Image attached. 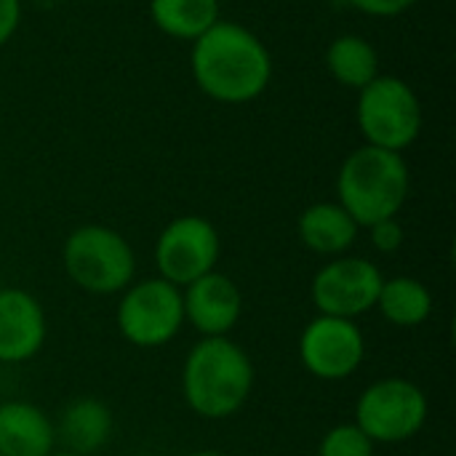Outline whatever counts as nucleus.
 <instances>
[{
    "label": "nucleus",
    "mask_w": 456,
    "mask_h": 456,
    "mask_svg": "<svg viewBox=\"0 0 456 456\" xmlns=\"http://www.w3.org/2000/svg\"><path fill=\"white\" fill-rule=\"evenodd\" d=\"M374 452L377 446L355 422L329 428L318 444V456H374Z\"/></svg>",
    "instance_id": "6ab92c4d"
},
{
    "label": "nucleus",
    "mask_w": 456,
    "mask_h": 456,
    "mask_svg": "<svg viewBox=\"0 0 456 456\" xmlns=\"http://www.w3.org/2000/svg\"><path fill=\"white\" fill-rule=\"evenodd\" d=\"M254 361L230 337H200L182 366V395L200 419L235 417L254 393Z\"/></svg>",
    "instance_id": "f03ea898"
},
{
    "label": "nucleus",
    "mask_w": 456,
    "mask_h": 456,
    "mask_svg": "<svg viewBox=\"0 0 456 456\" xmlns=\"http://www.w3.org/2000/svg\"><path fill=\"white\" fill-rule=\"evenodd\" d=\"M48 339V315L40 299L24 289H0V363L32 361Z\"/></svg>",
    "instance_id": "f8f14e48"
},
{
    "label": "nucleus",
    "mask_w": 456,
    "mask_h": 456,
    "mask_svg": "<svg viewBox=\"0 0 456 456\" xmlns=\"http://www.w3.org/2000/svg\"><path fill=\"white\" fill-rule=\"evenodd\" d=\"M182 456H232V454L219 452V449H200V452H190V454H182Z\"/></svg>",
    "instance_id": "5701e85b"
},
{
    "label": "nucleus",
    "mask_w": 456,
    "mask_h": 456,
    "mask_svg": "<svg viewBox=\"0 0 456 456\" xmlns=\"http://www.w3.org/2000/svg\"><path fill=\"white\" fill-rule=\"evenodd\" d=\"M61 267L72 286L91 297L123 294L136 281V254L123 232L107 224H80L61 246Z\"/></svg>",
    "instance_id": "20e7f679"
},
{
    "label": "nucleus",
    "mask_w": 456,
    "mask_h": 456,
    "mask_svg": "<svg viewBox=\"0 0 456 456\" xmlns=\"http://www.w3.org/2000/svg\"><path fill=\"white\" fill-rule=\"evenodd\" d=\"M190 72L200 94L219 104H248L273 80V56L265 40L238 21L219 19L192 40Z\"/></svg>",
    "instance_id": "f257e3e1"
},
{
    "label": "nucleus",
    "mask_w": 456,
    "mask_h": 456,
    "mask_svg": "<svg viewBox=\"0 0 456 456\" xmlns=\"http://www.w3.org/2000/svg\"><path fill=\"white\" fill-rule=\"evenodd\" d=\"M358 131L366 144L406 152L422 134V102L417 91L398 75H377L358 91Z\"/></svg>",
    "instance_id": "39448f33"
},
{
    "label": "nucleus",
    "mask_w": 456,
    "mask_h": 456,
    "mask_svg": "<svg viewBox=\"0 0 456 456\" xmlns=\"http://www.w3.org/2000/svg\"><path fill=\"white\" fill-rule=\"evenodd\" d=\"M152 256L158 278L184 289L216 270L222 259V235L211 219L182 214L158 232Z\"/></svg>",
    "instance_id": "6e6552de"
},
{
    "label": "nucleus",
    "mask_w": 456,
    "mask_h": 456,
    "mask_svg": "<svg viewBox=\"0 0 456 456\" xmlns=\"http://www.w3.org/2000/svg\"><path fill=\"white\" fill-rule=\"evenodd\" d=\"M56 430L51 417L29 401L0 403V456H51Z\"/></svg>",
    "instance_id": "ddd939ff"
},
{
    "label": "nucleus",
    "mask_w": 456,
    "mask_h": 456,
    "mask_svg": "<svg viewBox=\"0 0 456 456\" xmlns=\"http://www.w3.org/2000/svg\"><path fill=\"white\" fill-rule=\"evenodd\" d=\"M53 430H56V441L64 446V452L91 456L110 444V438L115 433V414L104 401L83 395V398L69 401L61 409Z\"/></svg>",
    "instance_id": "4468645a"
},
{
    "label": "nucleus",
    "mask_w": 456,
    "mask_h": 456,
    "mask_svg": "<svg viewBox=\"0 0 456 456\" xmlns=\"http://www.w3.org/2000/svg\"><path fill=\"white\" fill-rule=\"evenodd\" d=\"M21 24V0H0V48L16 35Z\"/></svg>",
    "instance_id": "4be33fe9"
},
{
    "label": "nucleus",
    "mask_w": 456,
    "mask_h": 456,
    "mask_svg": "<svg viewBox=\"0 0 456 456\" xmlns=\"http://www.w3.org/2000/svg\"><path fill=\"white\" fill-rule=\"evenodd\" d=\"M366 230H369L371 246L379 254H398L403 248V243H406V230L398 222V216L395 219H382V222L366 227Z\"/></svg>",
    "instance_id": "aec40b11"
},
{
    "label": "nucleus",
    "mask_w": 456,
    "mask_h": 456,
    "mask_svg": "<svg viewBox=\"0 0 456 456\" xmlns=\"http://www.w3.org/2000/svg\"><path fill=\"white\" fill-rule=\"evenodd\" d=\"M433 291L428 289V283H422L414 275H395V278H385L379 297H377V307L379 315L398 329H417L422 326L430 315H433Z\"/></svg>",
    "instance_id": "dca6fc26"
},
{
    "label": "nucleus",
    "mask_w": 456,
    "mask_h": 456,
    "mask_svg": "<svg viewBox=\"0 0 456 456\" xmlns=\"http://www.w3.org/2000/svg\"><path fill=\"white\" fill-rule=\"evenodd\" d=\"M326 69L342 88L361 91L379 75V53L363 35L345 32L326 48Z\"/></svg>",
    "instance_id": "a211bd4d"
},
{
    "label": "nucleus",
    "mask_w": 456,
    "mask_h": 456,
    "mask_svg": "<svg viewBox=\"0 0 456 456\" xmlns=\"http://www.w3.org/2000/svg\"><path fill=\"white\" fill-rule=\"evenodd\" d=\"M182 305L184 323H190L200 337H230L243 318V291L219 270L184 286Z\"/></svg>",
    "instance_id": "9b49d317"
},
{
    "label": "nucleus",
    "mask_w": 456,
    "mask_h": 456,
    "mask_svg": "<svg viewBox=\"0 0 456 456\" xmlns=\"http://www.w3.org/2000/svg\"><path fill=\"white\" fill-rule=\"evenodd\" d=\"M411 192V171L403 152L371 144L355 147L337 171V203L361 230L395 219Z\"/></svg>",
    "instance_id": "7ed1b4c3"
},
{
    "label": "nucleus",
    "mask_w": 456,
    "mask_h": 456,
    "mask_svg": "<svg viewBox=\"0 0 456 456\" xmlns=\"http://www.w3.org/2000/svg\"><path fill=\"white\" fill-rule=\"evenodd\" d=\"M382 270L366 259L342 254L329 259L310 283V299L318 315L350 318L358 321L361 315L377 307V297L382 289Z\"/></svg>",
    "instance_id": "1a4fd4ad"
},
{
    "label": "nucleus",
    "mask_w": 456,
    "mask_h": 456,
    "mask_svg": "<svg viewBox=\"0 0 456 456\" xmlns=\"http://www.w3.org/2000/svg\"><path fill=\"white\" fill-rule=\"evenodd\" d=\"M51 456H77V454H69V452H53Z\"/></svg>",
    "instance_id": "b1692460"
},
{
    "label": "nucleus",
    "mask_w": 456,
    "mask_h": 456,
    "mask_svg": "<svg viewBox=\"0 0 456 456\" xmlns=\"http://www.w3.org/2000/svg\"><path fill=\"white\" fill-rule=\"evenodd\" d=\"M428 414V393L406 377L377 379L355 401V425L374 446H398L417 438Z\"/></svg>",
    "instance_id": "423d86ee"
},
{
    "label": "nucleus",
    "mask_w": 456,
    "mask_h": 456,
    "mask_svg": "<svg viewBox=\"0 0 456 456\" xmlns=\"http://www.w3.org/2000/svg\"><path fill=\"white\" fill-rule=\"evenodd\" d=\"M120 337L139 350H158L174 342L184 326L182 289L163 278L134 281L115 307Z\"/></svg>",
    "instance_id": "0eeeda50"
},
{
    "label": "nucleus",
    "mask_w": 456,
    "mask_h": 456,
    "mask_svg": "<svg viewBox=\"0 0 456 456\" xmlns=\"http://www.w3.org/2000/svg\"><path fill=\"white\" fill-rule=\"evenodd\" d=\"M361 227L337 200H318L307 206L297 219L299 243L318 256H342L358 240Z\"/></svg>",
    "instance_id": "2eb2a0df"
},
{
    "label": "nucleus",
    "mask_w": 456,
    "mask_h": 456,
    "mask_svg": "<svg viewBox=\"0 0 456 456\" xmlns=\"http://www.w3.org/2000/svg\"><path fill=\"white\" fill-rule=\"evenodd\" d=\"M152 24L174 40H198L222 19V0H150Z\"/></svg>",
    "instance_id": "f3484780"
},
{
    "label": "nucleus",
    "mask_w": 456,
    "mask_h": 456,
    "mask_svg": "<svg viewBox=\"0 0 456 456\" xmlns=\"http://www.w3.org/2000/svg\"><path fill=\"white\" fill-rule=\"evenodd\" d=\"M299 363L321 382L350 379L366 361V337L358 321L315 315L299 334Z\"/></svg>",
    "instance_id": "9d476101"
},
{
    "label": "nucleus",
    "mask_w": 456,
    "mask_h": 456,
    "mask_svg": "<svg viewBox=\"0 0 456 456\" xmlns=\"http://www.w3.org/2000/svg\"><path fill=\"white\" fill-rule=\"evenodd\" d=\"M345 3L355 8L358 13H366L374 19H395L406 13L417 0H345Z\"/></svg>",
    "instance_id": "412c9836"
}]
</instances>
